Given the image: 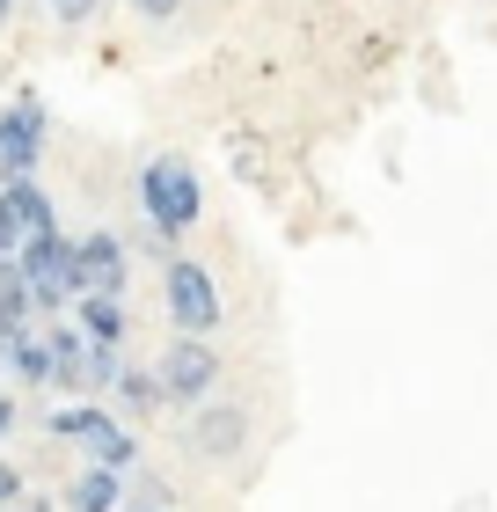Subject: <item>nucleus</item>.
<instances>
[{
  "label": "nucleus",
  "mask_w": 497,
  "mask_h": 512,
  "mask_svg": "<svg viewBox=\"0 0 497 512\" xmlns=\"http://www.w3.org/2000/svg\"><path fill=\"white\" fill-rule=\"evenodd\" d=\"M22 512H66L59 498H22Z\"/></svg>",
  "instance_id": "5701e85b"
},
{
  "label": "nucleus",
  "mask_w": 497,
  "mask_h": 512,
  "mask_svg": "<svg viewBox=\"0 0 497 512\" xmlns=\"http://www.w3.org/2000/svg\"><path fill=\"white\" fill-rule=\"evenodd\" d=\"M0 374H8L15 388H52V344H44V330L0 344Z\"/></svg>",
  "instance_id": "f8f14e48"
},
{
  "label": "nucleus",
  "mask_w": 497,
  "mask_h": 512,
  "mask_svg": "<svg viewBox=\"0 0 497 512\" xmlns=\"http://www.w3.org/2000/svg\"><path fill=\"white\" fill-rule=\"evenodd\" d=\"M154 374H161V395H169L176 410H198L212 388H220V352H212V337H169V352L154 359Z\"/></svg>",
  "instance_id": "39448f33"
},
{
  "label": "nucleus",
  "mask_w": 497,
  "mask_h": 512,
  "mask_svg": "<svg viewBox=\"0 0 497 512\" xmlns=\"http://www.w3.org/2000/svg\"><path fill=\"white\" fill-rule=\"evenodd\" d=\"M44 432L81 447V461H103V469H139V432L117 410H103L96 395H74L66 410H44Z\"/></svg>",
  "instance_id": "f257e3e1"
},
{
  "label": "nucleus",
  "mask_w": 497,
  "mask_h": 512,
  "mask_svg": "<svg viewBox=\"0 0 497 512\" xmlns=\"http://www.w3.org/2000/svg\"><path fill=\"white\" fill-rule=\"evenodd\" d=\"M139 256H161V264H169L176 256V235H161V227H139V242H132Z\"/></svg>",
  "instance_id": "aec40b11"
},
{
  "label": "nucleus",
  "mask_w": 497,
  "mask_h": 512,
  "mask_svg": "<svg viewBox=\"0 0 497 512\" xmlns=\"http://www.w3.org/2000/svg\"><path fill=\"white\" fill-rule=\"evenodd\" d=\"M125 505H161V512H176V483H169V476H154V469H132Z\"/></svg>",
  "instance_id": "dca6fc26"
},
{
  "label": "nucleus",
  "mask_w": 497,
  "mask_h": 512,
  "mask_svg": "<svg viewBox=\"0 0 497 512\" xmlns=\"http://www.w3.org/2000/svg\"><path fill=\"white\" fill-rule=\"evenodd\" d=\"M132 8H139V15H147V22H169V15L183 8V0H132Z\"/></svg>",
  "instance_id": "4be33fe9"
},
{
  "label": "nucleus",
  "mask_w": 497,
  "mask_h": 512,
  "mask_svg": "<svg viewBox=\"0 0 497 512\" xmlns=\"http://www.w3.org/2000/svg\"><path fill=\"white\" fill-rule=\"evenodd\" d=\"M183 447H191L198 461H234L249 447V410L242 403H212V395H205V403L191 410V425H183Z\"/></svg>",
  "instance_id": "0eeeda50"
},
{
  "label": "nucleus",
  "mask_w": 497,
  "mask_h": 512,
  "mask_svg": "<svg viewBox=\"0 0 497 512\" xmlns=\"http://www.w3.org/2000/svg\"><path fill=\"white\" fill-rule=\"evenodd\" d=\"M44 8H52L59 22H96V15L110 8V0H44Z\"/></svg>",
  "instance_id": "6ab92c4d"
},
{
  "label": "nucleus",
  "mask_w": 497,
  "mask_h": 512,
  "mask_svg": "<svg viewBox=\"0 0 497 512\" xmlns=\"http://www.w3.org/2000/svg\"><path fill=\"white\" fill-rule=\"evenodd\" d=\"M125 483H132V469H103V461H81V469L66 476L59 505H66V512H125Z\"/></svg>",
  "instance_id": "1a4fd4ad"
},
{
  "label": "nucleus",
  "mask_w": 497,
  "mask_h": 512,
  "mask_svg": "<svg viewBox=\"0 0 497 512\" xmlns=\"http://www.w3.org/2000/svg\"><path fill=\"white\" fill-rule=\"evenodd\" d=\"M8 15H15V0H0V22H8Z\"/></svg>",
  "instance_id": "b1692460"
},
{
  "label": "nucleus",
  "mask_w": 497,
  "mask_h": 512,
  "mask_svg": "<svg viewBox=\"0 0 497 512\" xmlns=\"http://www.w3.org/2000/svg\"><path fill=\"white\" fill-rule=\"evenodd\" d=\"M0 388H8V374H0Z\"/></svg>",
  "instance_id": "a878e982"
},
{
  "label": "nucleus",
  "mask_w": 497,
  "mask_h": 512,
  "mask_svg": "<svg viewBox=\"0 0 497 512\" xmlns=\"http://www.w3.org/2000/svg\"><path fill=\"white\" fill-rule=\"evenodd\" d=\"M22 498H30V476H22L15 461L0 454V512H22Z\"/></svg>",
  "instance_id": "f3484780"
},
{
  "label": "nucleus",
  "mask_w": 497,
  "mask_h": 512,
  "mask_svg": "<svg viewBox=\"0 0 497 512\" xmlns=\"http://www.w3.org/2000/svg\"><path fill=\"white\" fill-rule=\"evenodd\" d=\"M44 132H52V118H44V103H37V96L0 103V183L37 176V161H44Z\"/></svg>",
  "instance_id": "423d86ee"
},
{
  "label": "nucleus",
  "mask_w": 497,
  "mask_h": 512,
  "mask_svg": "<svg viewBox=\"0 0 497 512\" xmlns=\"http://www.w3.org/2000/svg\"><path fill=\"white\" fill-rule=\"evenodd\" d=\"M132 286V249L125 235H110V227H96V235L74 242V293H125Z\"/></svg>",
  "instance_id": "6e6552de"
},
{
  "label": "nucleus",
  "mask_w": 497,
  "mask_h": 512,
  "mask_svg": "<svg viewBox=\"0 0 497 512\" xmlns=\"http://www.w3.org/2000/svg\"><path fill=\"white\" fill-rule=\"evenodd\" d=\"M15 425H22V410H15V388H0V447L15 439Z\"/></svg>",
  "instance_id": "412c9836"
},
{
  "label": "nucleus",
  "mask_w": 497,
  "mask_h": 512,
  "mask_svg": "<svg viewBox=\"0 0 497 512\" xmlns=\"http://www.w3.org/2000/svg\"><path fill=\"white\" fill-rule=\"evenodd\" d=\"M37 300H30V278H22L15 256H0V344H15V337H30L37 330Z\"/></svg>",
  "instance_id": "9d476101"
},
{
  "label": "nucleus",
  "mask_w": 497,
  "mask_h": 512,
  "mask_svg": "<svg viewBox=\"0 0 497 512\" xmlns=\"http://www.w3.org/2000/svg\"><path fill=\"white\" fill-rule=\"evenodd\" d=\"M74 330H81L88 344H125V330H132L125 293H81V300H74Z\"/></svg>",
  "instance_id": "9b49d317"
},
{
  "label": "nucleus",
  "mask_w": 497,
  "mask_h": 512,
  "mask_svg": "<svg viewBox=\"0 0 497 512\" xmlns=\"http://www.w3.org/2000/svg\"><path fill=\"white\" fill-rule=\"evenodd\" d=\"M125 512H161V505H125Z\"/></svg>",
  "instance_id": "393cba45"
},
{
  "label": "nucleus",
  "mask_w": 497,
  "mask_h": 512,
  "mask_svg": "<svg viewBox=\"0 0 497 512\" xmlns=\"http://www.w3.org/2000/svg\"><path fill=\"white\" fill-rule=\"evenodd\" d=\"M132 198H139V213H147V227H161V235H191L198 213H205V183L183 154H154L147 169L132 176Z\"/></svg>",
  "instance_id": "f03ea898"
},
{
  "label": "nucleus",
  "mask_w": 497,
  "mask_h": 512,
  "mask_svg": "<svg viewBox=\"0 0 497 512\" xmlns=\"http://www.w3.org/2000/svg\"><path fill=\"white\" fill-rule=\"evenodd\" d=\"M110 395H117V417H132V425H139V417H154V410H169V395H161V374H154V366H125Z\"/></svg>",
  "instance_id": "4468645a"
},
{
  "label": "nucleus",
  "mask_w": 497,
  "mask_h": 512,
  "mask_svg": "<svg viewBox=\"0 0 497 512\" xmlns=\"http://www.w3.org/2000/svg\"><path fill=\"white\" fill-rule=\"evenodd\" d=\"M22 242H30V227H22V213L8 198H0V256H22Z\"/></svg>",
  "instance_id": "a211bd4d"
},
{
  "label": "nucleus",
  "mask_w": 497,
  "mask_h": 512,
  "mask_svg": "<svg viewBox=\"0 0 497 512\" xmlns=\"http://www.w3.org/2000/svg\"><path fill=\"white\" fill-rule=\"evenodd\" d=\"M125 366H132L125 344H88V359H81V395H110Z\"/></svg>",
  "instance_id": "2eb2a0df"
},
{
  "label": "nucleus",
  "mask_w": 497,
  "mask_h": 512,
  "mask_svg": "<svg viewBox=\"0 0 497 512\" xmlns=\"http://www.w3.org/2000/svg\"><path fill=\"white\" fill-rule=\"evenodd\" d=\"M161 300H169V322L183 337H212L220 330V286H212V271L198 264V256H169L161 264Z\"/></svg>",
  "instance_id": "7ed1b4c3"
},
{
  "label": "nucleus",
  "mask_w": 497,
  "mask_h": 512,
  "mask_svg": "<svg viewBox=\"0 0 497 512\" xmlns=\"http://www.w3.org/2000/svg\"><path fill=\"white\" fill-rule=\"evenodd\" d=\"M22 278H30V300H37V315H74V242H66V227L59 235H37V242H22Z\"/></svg>",
  "instance_id": "20e7f679"
},
{
  "label": "nucleus",
  "mask_w": 497,
  "mask_h": 512,
  "mask_svg": "<svg viewBox=\"0 0 497 512\" xmlns=\"http://www.w3.org/2000/svg\"><path fill=\"white\" fill-rule=\"evenodd\" d=\"M0 198L22 213V227H30V242L37 235H59V205H52V191H44L37 176H15V183H0Z\"/></svg>",
  "instance_id": "ddd939ff"
}]
</instances>
